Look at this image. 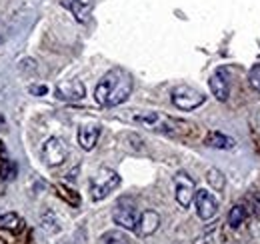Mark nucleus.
<instances>
[{"label": "nucleus", "instance_id": "10", "mask_svg": "<svg viewBox=\"0 0 260 244\" xmlns=\"http://www.w3.org/2000/svg\"><path fill=\"white\" fill-rule=\"evenodd\" d=\"M98 136H100V126L98 124H84L78 128V144L82 150L90 152L98 142Z\"/></svg>", "mask_w": 260, "mask_h": 244}, {"label": "nucleus", "instance_id": "5", "mask_svg": "<svg viewBox=\"0 0 260 244\" xmlns=\"http://www.w3.org/2000/svg\"><path fill=\"white\" fill-rule=\"evenodd\" d=\"M68 156V148H66L64 140L62 138H48L42 146V160L48 164V166H60Z\"/></svg>", "mask_w": 260, "mask_h": 244}, {"label": "nucleus", "instance_id": "1", "mask_svg": "<svg viewBox=\"0 0 260 244\" xmlns=\"http://www.w3.org/2000/svg\"><path fill=\"white\" fill-rule=\"evenodd\" d=\"M130 92H132V78L124 70L112 68L96 84L94 98L100 106H118L128 100Z\"/></svg>", "mask_w": 260, "mask_h": 244}, {"label": "nucleus", "instance_id": "12", "mask_svg": "<svg viewBox=\"0 0 260 244\" xmlns=\"http://www.w3.org/2000/svg\"><path fill=\"white\" fill-rule=\"evenodd\" d=\"M208 86H210V92L214 94V98H216V100H220V102L228 100L230 84H228L226 76H224V70L214 72V74L210 76V80H208Z\"/></svg>", "mask_w": 260, "mask_h": 244}, {"label": "nucleus", "instance_id": "15", "mask_svg": "<svg viewBox=\"0 0 260 244\" xmlns=\"http://www.w3.org/2000/svg\"><path fill=\"white\" fill-rule=\"evenodd\" d=\"M246 216H248V212H246V208H244L242 204H234V206L230 208V212H228V224H230L232 228H238V226L246 220Z\"/></svg>", "mask_w": 260, "mask_h": 244}, {"label": "nucleus", "instance_id": "18", "mask_svg": "<svg viewBox=\"0 0 260 244\" xmlns=\"http://www.w3.org/2000/svg\"><path fill=\"white\" fill-rule=\"evenodd\" d=\"M42 228L48 230V232H56L58 226H56V218L52 212H44L42 214Z\"/></svg>", "mask_w": 260, "mask_h": 244}, {"label": "nucleus", "instance_id": "8", "mask_svg": "<svg viewBox=\"0 0 260 244\" xmlns=\"http://www.w3.org/2000/svg\"><path fill=\"white\" fill-rule=\"evenodd\" d=\"M160 226V214L156 210H144L138 216V224H136V234L146 238L150 234H154Z\"/></svg>", "mask_w": 260, "mask_h": 244}, {"label": "nucleus", "instance_id": "16", "mask_svg": "<svg viewBox=\"0 0 260 244\" xmlns=\"http://www.w3.org/2000/svg\"><path fill=\"white\" fill-rule=\"evenodd\" d=\"M206 180H208V184H210L216 192L224 190V186H226V178H224V174H222L218 168H208V172H206Z\"/></svg>", "mask_w": 260, "mask_h": 244}, {"label": "nucleus", "instance_id": "9", "mask_svg": "<svg viewBox=\"0 0 260 244\" xmlns=\"http://www.w3.org/2000/svg\"><path fill=\"white\" fill-rule=\"evenodd\" d=\"M86 96V88L80 80H66L56 86V98L60 100H82Z\"/></svg>", "mask_w": 260, "mask_h": 244}, {"label": "nucleus", "instance_id": "7", "mask_svg": "<svg viewBox=\"0 0 260 244\" xmlns=\"http://www.w3.org/2000/svg\"><path fill=\"white\" fill-rule=\"evenodd\" d=\"M112 220L114 224H118L120 228L124 230H136V224H138V210L132 202H118L116 208L112 210Z\"/></svg>", "mask_w": 260, "mask_h": 244}, {"label": "nucleus", "instance_id": "4", "mask_svg": "<svg viewBox=\"0 0 260 244\" xmlns=\"http://www.w3.org/2000/svg\"><path fill=\"white\" fill-rule=\"evenodd\" d=\"M194 194H196L194 180L184 170L176 172V176H174V196H176V202L182 208H188L194 202Z\"/></svg>", "mask_w": 260, "mask_h": 244}, {"label": "nucleus", "instance_id": "23", "mask_svg": "<svg viewBox=\"0 0 260 244\" xmlns=\"http://www.w3.org/2000/svg\"><path fill=\"white\" fill-rule=\"evenodd\" d=\"M0 130H6V120L2 118V114H0Z\"/></svg>", "mask_w": 260, "mask_h": 244}, {"label": "nucleus", "instance_id": "24", "mask_svg": "<svg viewBox=\"0 0 260 244\" xmlns=\"http://www.w3.org/2000/svg\"><path fill=\"white\" fill-rule=\"evenodd\" d=\"M254 200H256V208H258L260 212V194H254Z\"/></svg>", "mask_w": 260, "mask_h": 244}, {"label": "nucleus", "instance_id": "3", "mask_svg": "<svg viewBox=\"0 0 260 244\" xmlns=\"http://www.w3.org/2000/svg\"><path fill=\"white\" fill-rule=\"evenodd\" d=\"M170 98H172V104L178 110H184V112H190L198 106H202L204 100H206V96L200 90L192 88V86H176L170 94Z\"/></svg>", "mask_w": 260, "mask_h": 244}, {"label": "nucleus", "instance_id": "20", "mask_svg": "<svg viewBox=\"0 0 260 244\" xmlns=\"http://www.w3.org/2000/svg\"><path fill=\"white\" fill-rule=\"evenodd\" d=\"M28 92L32 94V96H44L46 92H48V86H44V84H32Z\"/></svg>", "mask_w": 260, "mask_h": 244}, {"label": "nucleus", "instance_id": "13", "mask_svg": "<svg viewBox=\"0 0 260 244\" xmlns=\"http://www.w3.org/2000/svg\"><path fill=\"white\" fill-rule=\"evenodd\" d=\"M206 144H208L210 148L230 150V148L236 146V140L230 138V136H226V134H222V132H208V136H206Z\"/></svg>", "mask_w": 260, "mask_h": 244}, {"label": "nucleus", "instance_id": "6", "mask_svg": "<svg viewBox=\"0 0 260 244\" xmlns=\"http://www.w3.org/2000/svg\"><path fill=\"white\" fill-rule=\"evenodd\" d=\"M194 204H196V212L200 216V220H210V218H214L216 212H218V200H216V196H214L210 190H206V188L196 190Z\"/></svg>", "mask_w": 260, "mask_h": 244}, {"label": "nucleus", "instance_id": "11", "mask_svg": "<svg viewBox=\"0 0 260 244\" xmlns=\"http://www.w3.org/2000/svg\"><path fill=\"white\" fill-rule=\"evenodd\" d=\"M136 122L144 124V126H146V128H150V130L172 132V120L160 116L158 112H146V114H140V116H136Z\"/></svg>", "mask_w": 260, "mask_h": 244}, {"label": "nucleus", "instance_id": "22", "mask_svg": "<svg viewBox=\"0 0 260 244\" xmlns=\"http://www.w3.org/2000/svg\"><path fill=\"white\" fill-rule=\"evenodd\" d=\"M72 2H76V4H82V6H86V8H88V6H90L94 0H72Z\"/></svg>", "mask_w": 260, "mask_h": 244}, {"label": "nucleus", "instance_id": "19", "mask_svg": "<svg viewBox=\"0 0 260 244\" xmlns=\"http://www.w3.org/2000/svg\"><path fill=\"white\" fill-rule=\"evenodd\" d=\"M248 80H250V86H252V88H256V90L260 92V64H256V66L250 70Z\"/></svg>", "mask_w": 260, "mask_h": 244}, {"label": "nucleus", "instance_id": "17", "mask_svg": "<svg viewBox=\"0 0 260 244\" xmlns=\"http://www.w3.org/2000/svg\"><path fill=\"white\" fill-rule=\"evenodd\" d=\"M98 244H128V236L120 230H108L98 238Z\"/></svg>", "mask_w": 260, "mask_h": 244}, {"label": "nucleus", "instance_id": "14", "mask_svg": "<svg viewBox=\"0 0 260 244\" xmlns=\"http://www.w3.org/2000/svg\"><path fill=\"white\" fill-rule=\"evenodd\" d=\"M24 220L18 216L16 212H6V214H0V228L4 230H10V232H18L22 228Z\"/></svg>", "mask_w": 260, "mask_h": 244}, {"label": "nucleus", "instance_id": "2", "mask_svg": "<svg viewBox=\"0 0 260 244\" xmlns=\"http://www.w3.org/2000/svg\"><path fill=\"white\" fill-rule=\"evenodd\" d=\"M118 184H120L118 172H114L110 168H100L96 176H92V180H90V198L94 202L106 198L114 188H118Z\"/></svg>", "mask_w": 260, "mask_h": 244}, {"label": "nucleus", "instance_id": "21", "mask_svg": "<svg viewBox=\"0 0 260 244\" xmlns=\"http://www.w3.org/2000/svg\"><path fill=\"white\" fill-rule=\"evenodd\" d=\"M34 68H36V66H34L32 58H24V60H20V70L28 72V70H34Z\"/></svg>", "mask_w": 260, "mask_h": 244}]
</instances>
